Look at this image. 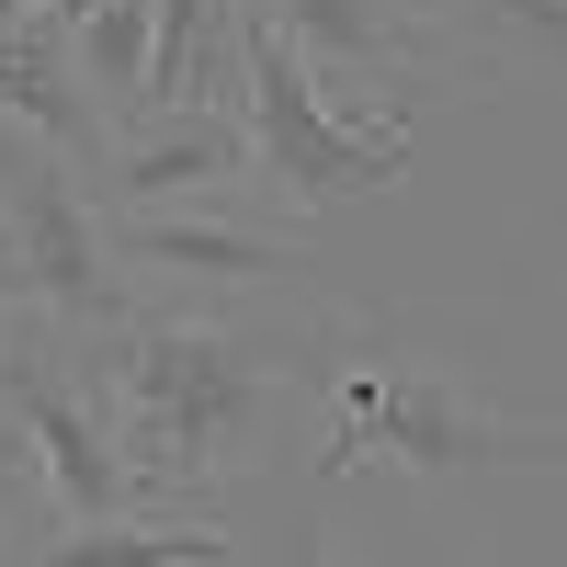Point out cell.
<instances>
[{
    "instance_id": "cell-5",
    "label": "cell",
    "mask_w": 567,
    "mask_h": 567,
    "mask_svg": "<svg viewBox=\"0 0 567 567\" xmlns=\"http://www.w3.org/2000/svg\"><path fill=\"white\" fill-rule=\"evenodd\" d=\"M0 205H12V239H23V307L34 318H58L69 341H103L114 318H136V284L103 239V205H91V182L69 159H34Z\"/></svg>"
},
{
    "instance_id": "cell-16",
    "label": "cell",
    "mask_w": 567,
    "mask_h": 567,
    "mask_svg": "<svg viewBox=\"0 0 567 567\" xmlns=\"http://www.w3.org/2000/svg\"><path fill=\"white\" fill-rule=\"evenodd\" d=\"M12 12H69V23H80V0H12Z\"/></svg>"
},
{
    "instance_id": "cell-6",
    "label": "cell",
    "mask_w": 567,
    "mask_h": 567,
    "mask_svg": "<svg viewBox=\"0 0 567 567\" xmlns=\"http://www.w3.org/2000/svg\"><path fill=\"white\" fill-rule=\"evenodd\" d=\"M103 239H114V261L125 272H148V284H171V296H194V307H216V296H261V284H296L307 296V239L296 227H261L250 205L227 216V205H114L103 216Z\"/></svg>"
},
{
    "instance_id": "cell-13",
    "label": "cell",
    "mask_w": 567,
    "mask_h": 567,
    "mask_svg": "<svg viewBox=\"0 0 567 567\" xmlns=\"http://www.w3.org/2000/svg\"><path fill=\"white\" fill-rule=\"evenodd\" d=\"M272 567H341V545H329V523H318V511H307L296 534H284V556H272Z\"/></svg>"
},
{
    "instance_id": "cell-7",
    "label": "cell",
    "mask_w": 567,
    "mask_h": 567,
    "mask_svg": "<svg viewBox=\"0 0 567 567\" xmlns=\"http://www.w3.org/2000/svg\"><path fill=\"white\" fill-rule=\"evenodd\" d=\"M91 205H284V194L250 148V114H148V125H114Z\"/></svg>"
},
{
    "instance_id": "cell-10",
    "label": "cell",
    "mask_w": 567,
    "mask_h": 567,
    "mask_svg": "<svg viewBox=\"0 0 567 567\" xmlns=\"http://www.w3.org/2000/svg\"><path fill=\"white\" fill-rule=\"evenodd\" d=\"M34 567H239V534L216 511H103V523H58Z\"/></svg>"
},
{
    "instance_id": "cell-11",
    "label": "cell",
    "mask_w": 567,
    "mask_h": 567,
    "mask_svg": "<svg viewBox=\"0 0 567 567\" xmlns=\"http://www.w3.org/2000/svg\"><path fill=\"white\" fill-rule=\"evenodd\" d=\"M488 69H567V0H420Z\"/></svg>"
},
{
    "instance_id": "cell-4",
    "label": "cell",
    "mask_w": 567,
    "mask_h": 567,
    "mask_svg": "<svg viewBox=\"0 0 567 567\" xmlns=\"http://www.w3.org/2000/svg\"><path fill=\"white\" fill-rule=\"evenodd\" d=\"M0 386H12V420L34 432L45 454V499H58V523H103V511H136L125 488V454H114V420L91 398V363L69 352L58 318H23L12 352H0Z\"/></svg>"
},
{
    "instance_id": "cell-9",
    "label": "cell",
    "mask_w": 567,
    "mask_h": 567,
    "mask_svg": "<svg viewBox=\"0 0 567 567\" xmlns=\"http://www.w3.org/2000/svg\"><path fill=\"white\" fill-rule=\"evenodd\" d=\"M261 12L296 34V58L318 80H386V69H443L454 58L420 0H261Z\"/></svg>"
},
{
    "instance_id": "cell-14",
    "label": "cell",
    "mask_w": 567,
    "mask_h": 567,
    "mask_svg": "<svg viewBox=\"0 0 567 567\" xmlns=\"http://www.w3.org/2000/svg\"><path fill=\"white\" fill-rule=\"evenodd\" d=\"M0 318H34V307H23V239H12V205H0Z\"/></svg>"
},
{
    "instance_id": "cell-1",
    "label": "cell",
    "mask_w": 567,
    "mask_h": 567,
    "mask_svg": "<svg viewBox=\"0 0 567 567\" xmlns=\"http://www.w3.org/2000/svg\"><path fill=\"white\" fill-rule=\"evenodd\" d=\"M80 363L114 420L136 511H205V488H227L261 454L284 386H296V363L250 318H216V307H136Z\"/></svg>"
},
{
    "instance_id": "cell-8",
    "label": "cell",
    "mask_w": 567,
    "mask_h": 567,
    "mask_svg": "<svg viewBox=\"0 0 567 567\" xmlns=\"http://www.w3.org/2000/svg\"><path fill=\"white\" fill-rule=\"evenodd\" d=\"M0 114H12L34 148H58L80 182L103 171L114 114L91 103V80H80V34H69V12H23V23H0Z\"/></svg>"
},
{
    "instance_id": "cell-3",
    "label": "cell",
    "mask_w": 567,
    "mask_h": 567,
    "mask_svg": "<svg viewBox=\"0 0 567 567\" xmlns=\"http://www.w3.org/2000/svg\"><path fill=\"white\" fill-rule=\"evenodd\" d=\"M239 114H250V148L272 171V194L318 216V205H363V194H386V182H409L420 159V136L409 125H352L341 103H329V80L296 58V34H284L261 0H250V91H239Z\"/></svg>"
},
{
    "instance_id": "cell-12",
    "label": "cell",
    "mask_w": 567,
    "mask_h": 567,
    "mask_svg": "<svg viewBox=\"0 0 567 567\" xmlns=\"http://www.w3.org/2000/svg\"><path fill=\"white\" fill-rule=\"evenodd\" d=\"M34 488H45V454H34V432H23V420H0V567H12V534H23Z\"/></svg>"
},
{
    "instance_id": "cell-17",
    "label": "cell",
    "mask_w": 567,
    "mask_h": 567,
    "mask_svg": "<svg viewBox=\"0 0 567 567\" xmlns=\"http://www.w3.org/2000/svg\"><path fill=\"white\" fill-rule=\"evenodd\" d=\"M12 329H23V318H0V352H12Z\"/></svg>"
},
{
    "instance_id": "cell-2",
    "label": "cell",
    "mask_w": 567,
    "mask_h": 567,
    "mask_svg": "<svg viewBox=\"0 0 567 567\" xmlns=\"http://www.w3.org/2000/svg\"><path fill=\"white\" fill-rule=\"evenodd\" d=\"M363 465H398V477H499V465H567L556 420H511L477 409L432 363H341L329 386V454H318V488L363 477Z\"/></svg>"
},
{
    "instance_id": "cell-15",
    "label": "cell",
    "mask_w": 567,
    "mask_h": 567,
    "mask_svg": "<svg viewBox=\"0 0 567 567\" xmlns=\"http://www.w3.org/2000/svg\"><path fill=\"white\" fill-rule=\"evenodd\" d=\"M34 159H58V148H34V136H23V125H12V114H0V194H12V182H23V171H34Z\"/></svg>"
}]
</instances>
